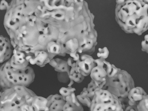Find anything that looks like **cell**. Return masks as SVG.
Returning a JSON list of instances; mask_svg holds the SVG:
<instances>
[{
	"mask_svg": "<svg viewBox=\"0 0 148 111\" xmlns=\"http://www.w3.org/2000/svg\"><path fill=\"white\" fill-rule=\"evenodd\" d=\"M69 77L70 80H73L77 83L82 82L85 78V77L80 73L76 72L75 70L70 71Z\"/></svg>",
	"mask_w": 148,
	"mask_h": 111,
	"instance_id": "cell-20",
	"label": "cell"
},
{
	"mask_svg": "<svg viewBox=\"0 0 148 111\" xmlns=\"http://www.w3.org/2000/svg\"><path fill=\"white\" fill-rule=\"evenodd\" d=\"M12 55L10 58V64L14 71L25 70L29 62L26 59V54L24 51L18 47L13 48Z\"/></svg>",
	"mask_w": 148,
	"mask_h": 111,
	"instance_id": "cell-6",
	"label": "cell"
},
{
	"mask_svg": "<svg viewBox=\"0 0 148 111\" xmlns=\"http://www.w3.org/2000/svg\"><path fill=\"white\" fill-rule=\"evenodd\" d=\"M98 51L99 52L97 54V56L98 58L102 57L105 59L108 58L109 51L106 47H105L102 49L99 48Z\"/></svg>",
	"mask_w": 148,
	"mask_h": 111,
	"instance_id": "cell-25",
	"label": "cell"
},
{
	"mask_svg": "<svg viewBox=\"0 0 148 111\" xmlns=\"http://www.w3.org/2000/svg\"><path fill=\"white\" fill-rule=\"evenodd\" d=\"M148 97L144 90L140 87H134L129 92L127 98L133 103L138 104L143 99Z\"/></svg>",
	"mask_w": 148,
	"mask_h": 111,
	"instance_id": "cell-13",
	"label": "cell"
},
{
	"mask_svg": "<svg viewBox=\"0 0 148 111\" xmlns=\"http://www.w3.org/2000/svg\"><path fill=\"white\" fill-rule=\"evenodd\" d=\"M104 64L103 67L105 69L107 77L110 78L114 77L118 72L120 69L117 68L113 64H111L106 60L103 61Z\"/></svg>",
	"mask_w": 148,
	"mask_h": 111,
	"instance_id": "cell-19",
	"label": "cell"
},
{
	"mask_svg": "<svg viewBox=\"0 0 148 111\" xmlns=\"http://www.w3.org/2000/svg\"><path fill=\"white\" fill-rule=\"evenodd\" d=\"M35 77L34 69L29 66L24 70L14 71L9 59L0 66V91L16 86L27 87L33 82Z\"/></svg>",
	"mask_w": 148,
	"mask_h": 111,
	"instance_id": "cell-3",
	"label": "cell"
},
{
	"mask_svg": "<svg viewBox=\"0 0 148 111\" xmlns=\"http://www.w3.org/2000/svg\"><path fill=\"white\" fill-rule=\"evenodd\" d=\"M66 102L63 106V111H83L82 105L76 97L74 92L66 98Z\"/></svg>",
	"mask_w": 148,
	"mask_h": 111,
	"instance_id": "cell-12",
	"label": "cell"
},
{
	"mask_svg": "<svg viewBox=\"0 0 148 111\" xmlns=\"http://www.w3.org/2000/svg\"><path fill=\"white\" fill-rule=\"evenodd\" d=\"M51 54L49 55V53L46 51L35 50L32 54L29 62L32 65L36 64L40 67H43L54 57L53 56L55 55L51 56Z\"/></svg>",
	"mask_w": 148,
	"mask_h": 111,
	"instance_id": "cell-9",
	"label": "cell"
},
{
	"mask_svg": "<svg viewBox=\"0 0 148 111\" xmlns=\"http://www.w3.org/2000/svg\"><path fill=\"white\" fill-rule=\"evenodd\" d=\"M36 95L27 87L16 86L2 92L0 98V111H31L34 96Z\"/></svg>",
	"mask_w": 148,
	"mask_h": 111,
	"instance_id": "cell-2",
	"label": "cell"
},
{
	"mask_svg": "<svg viewBox=\"0 0 148 111\" xmlns=\"http://www.w3.org/2000/svg\"><path fill=\"white\" fill-rule=\"evenodd\" d=\"M61 44V43L58 42H49L46 46L47 52L56 55L59 54L62 49Z\"/></svg>",
	"mask_w": 148,
	"mask_h": 111,
	"instance_id": "cell-16",
	"label": "cell"
},
{
	"mask_svg": "<svg viewBox=\"0 0 148 111\" xmlns=\"http://www.w3.org/2000/svg\"><path fill=\"white\" fill-rule=\"evenodd\" d=\"M142 50L143 51H146L147 53L148 51V44L146 43L145 40L142 42Z\"/></svg>",
	"mask_w": 148,
	"mask_h": 111,
	"instance_id": "cell-30",
	"label": "cell"
},
{
	"mask_svg": "<svg viewBox=\"0 0 148 111\" xmlns=\"http://www.w3.org/2000/svg\"><path fill=\"white\" fill-rule=\"evenodd\" d=\"M90 77L96 87L102 89L106 83L107 73L104 67L101 66H96L92 69Z\"/></svg>",
	"mask_w": 148,
	"mask_h": 111,
	"instance_id": "cell-8",
	"label": "cell"
},
{
	"mask_svg": "<svg viewBox=\"0 0 148 111\" xmlns=\"http://www.w3.org/2000/svg\"><path fill=\"white\" fill-rule=\"evenodd\" d=\"M148 2V0H126L116 4V19L123 30L140 35L147 30Z\"/></svg>",
	"mask_w": 148,
	"mask_h": 111,
	"instance_id": "cell-1",
	"label": "cell"
},
{
	"mask_svg": "<svg viewBox=\"0 0 148 111\" xmlns=\"http://www.w3.org/2000/svg\"><path fill=\"white\" fill-rule=\"evenodd\" d=\"M97 88L95 86L94 82L92 80L88 84L87 88V96L90 98L91 101L94 96L95 91Z\"/></svg>",
	"mask_w": 148,
	"mask_h": 111,
	"instance_id": "cell-23",
	"label": "cell"
},
{
	"mask_svg": "<svg viewBox=\"0 0 148 111\" xmlns=\"http://www.w3.org/2000/svg\"><path fill=\"white\" fill-rule=\"evenodd\" d=\"M12 46L8 37L0 36V63L8 60L12 53Z\"/></svg>",
	"mask_w": 148,
	"mask_h": 111,
	"instance_id": "cell-10",
	"label": "cell"
},
{
	"mask_svg": "<svg viewBox=\"0 0 148 111\" xmlns=\"http://www.w3.org/2000/svg\"><path fill=\"white\" fill-rule=\"evenodd\" d=\"M47 102L46 98L36 95L34 96L30 106L31 111H49L47 106Z\"/></svg>",
	"mask_w": 148,
	"mask_h": 111,
	"instance_id": "cell-14",
	"label": "cell"
},
{
	"mask_svg": "<svg viewBox=\"0 0 148 111\" xmlns=\"http://www.w3.org/2000/svg\"><path fill=\"white\" fill-rule=\"evenodd\" d=\"M136 107L138 111H148V97L140 100Z\"/></svg>",
	"mask_w": 148,
	"mask_h": 111,
	"instance_id": "cell-22",
	"label": "cell"
},
{
	"mask_svg": "<svg viewBox=\"0 0 148 111\" xmlns=\"http://www.w3.org/2000/svg\"><path fill=\"white\" fill-rule=\"evenodd\" d=\"M126 0H116V4H119L122 3L124 2Z\"/></svg>",
	"mask_w": 148,
	"mask_h": 111,
	"instance_id": "cell-31",
	"label": "cell"
},
{
	"mask_svg": "<svg viewBox=\"0 0 148 111\" xmlns=\"http://www.w3.org/2000/svg\"><path fill=\"white\" fill-rule=\"evenodd\" d=\"M125 111H138L137 109V108L136 106H127L125 109Z\"/></svg>",
	"mask_w": 148,
	"mask_h": 111,
	"instance_id": "cell-29",
	"label": "cell"
},
{
	"mask_svg": "<svg viewBox=\"0 0 148 111\" xmlns=\"http://www.w3.org/2000/svg\"><path fill=\"white\" fill-rule=\"evenodd\" d=\"M2 93V92L0 91V98Z\"/></svg>",
	"mask_w": 148,
	"mask_h": 111,
	"instance_id": "cell-33",
	"label": "cell"
},
{
	"mask_svg": "<svg viewBox=\"0 0 148 111\" xmlns=\"http://www.w3.org/2000/svg\"><path fill=\"white\" fill-rule=\"evenodd\" d=\"M74 82L72 80H70V82L68 85L69 87L71 86L73 84Z\"/></svg>",
	"mask_w": 148,
	"mask_h": 111,
	"instance_id": "cell-32",
	"label": "cell"
},
{
	"mask_svg": "<svg viewBox=\"0 0 148 111\" xmlns=\"http://www.w3.org/2000/svg\"><path fill=\"white\" fill-rule=\"evenodd\" d=\"M106 81L102 89L108 90L118 97L124 93H128L135 87L131 75L126 71L120 69L114 77L109 78L106 76Z\"/></svg>",
	"mask_w": 148,
	"mask_h": 111,
	"instance_id": "cell-5",
	"label": "cell"
},
{
	"mask_svg": "<svg viewBox=\"0 0 148 111\" xmlns=\"http://www.w3.org/2000/svg\"><path fill=\"white\" fill-rule=\"evenodd\" d=\"M9 5L4 0L2 1L0 4V9L1 10H7Z\"/></svg>",
	"mask_w": 148,
	"mask_h": 111,
	"instance_id": "cell-28",
	"label": "cell"
},
{
	"mask_svg": "<svg viewBox=\"0 0 148 111\" xmlns=\"http://www.w3.org/2000/svg\"><path fill=\"white\" fill-rule=\"evenodd\" d=\"M94 59L90 56L84 54L80 56L79 59L76 61L75 71L84 77L90 74L92 68L95 66Z\"/></svg>",
	"mask_w": 148,
	"mask_h": 111,
	"instance_id": "cell-7",
	"label": "cell"
},
{
	"mask_svg": "<svg viewBox=\"0 0 148 111\" xmlns=\"http://www.w3.org/2000/svg\"><path fill=\"white\" fill-rule=\"evenodd\" d=\"M77 50L73 52H70V56L73 58L74 61H76L78 60L79 58V55L78 53Z\"/></svg>",
	"mask_w": 148,
	"mask_h": 111,
	"instance_id": "cell-27",
	"label": "cell"
},
{
	"mask_svg": "<svg viewBox=\"0 0 148 111\" xmlns=\"http://www.w3.org/2000/svg\"><path fill=\"white\" fill-rule=\"evenodd\" d=\"M47 106L50 111H63L66 101L61 95L58 94L51 95L47 98Z\"/></svg>",
	"mask_w": 148,
	"mask_h": 111,
	"instance_id": "cell-11",
	"label": "cell"
},
{
	"mask_svg": "<svg viewBox=\"0 0 148 111\" xmlns=\"http://www.w3.org/2000/svg\"><path fill=\"white\" fill-rule=\"evenodd\" d=\"M105 60H106L105 59L102 57H100L99 59H94V62L95 66H101L103 67L104 64L103 61Z\"/></svg>",
	"mask_w": 148,
	"mask_h": 111,
	"instance_id": "cell-26",
	"label": "cell"
},
{
	"mask_svg": "<svg viewBox=\"0 0 148 111\" xmlns=\"http://www.w3.org/2000/svg\"><path fill=\"white\" fill-rule=\"evenodd\" d=\"M91 111H122L121 103L118 97L108 90L97 87L91 101Z\"/></svg>",
	"mask_w": 148,
	"mask_h": 111,
	"instance_id": "cell-4",
	"label": "cell"
},
{
	"mask_svg": "<svg viewBox=\"0 0 148 111\" xmlns=\"http://www.w3.org/2000/svg\"><path fill=\"white\" fill-rule=\"evenodd\" d=\"M87 88L84 87L80 94L76 96V97L82 105L90 108L91 103V100L87 96Z\"/></svg>",
	"mask_w": 148,
	"mask_h": 111,
	"instance_id": "cell-17",
	"label": "cell"
},
{
	"mask_svg": "<svg viewBox=\"0 0 148 111\" xmlns=\"http://www.w3.org/2000/svg\"><path fill=\"white\" fill-rule=\"evenodd\" d=\"M75 90V88H72L71 86H68L67 88L62 87L60 89L59 92L64 99L65 101L66 97L71 95L72 93L74 92Z\"/></svg>",
	"mask_w": 148,
	"mask_h": 111,
	"instance_id": "cell-21",
	"label": "cell"
},
{
	"mask_svg": "<svg viewBox=\"0 0 148 111\" xmlns=\"http://www.w3.org/2000/svg\"><path fill=\"white\" fill-rule=\"evenodd\" d=\"M49 64L54 68L55 70L58 72H66L70 74V67L68 65L67 61L59 58H52Z\"/></svg>",
	"mask_w": 148,
	"mask_h": 111,
	"instance_id": "cell-15",
	"label": "cell"
},
{
	"mask_svg": "<svg viewBox=\"0 0 148 111\" xmlns=\"http://www.w3.org/2000/svg\"><path fill=\"white\" fill-rule=\"evenodd\" d=\"M62 49H65L70 52H73L76 50L79 47V43L77 39H70L65 43H61Z\"/></svg>",
	"mask_w": 148,
	"mask_h": 111,
	"instance_id": "cell-18",
	"label": "cell"
},
{
	"mask_svg": "<svg viewBox=\"0 0 148 111\" xmlns=\"http://www.w3.org/2000/svg\"><path fill=\"white\" fill-rule=\"evenodd\" d=\"M57 75L58 79L60 82L65 83L69 80V75L66 72H58Z\"/></svg>",
	"mask_w": 148,
	"mask_h": 111,
	"instance_id": "cell-24",
	"label": "cell"
}]
</instances>
